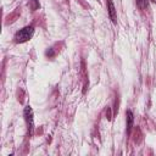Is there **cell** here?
<instances>
[{
	"label": "cell",
	"instance_id": "cell-1",
	"mask_svg": "<svg viewBox=\"0 0 156 156\" xmlns=\"http://www.w3.org/2000/svg\"><path fill=\"white\" fill-rule=\"evenodd\" d=\"M33 34H34V28H33V26L23 27L22 29H20V30L15 34V41H16V43H24V41H28L29 39H32Z\"/></svg>",
	"mask_w": 156,
	"mask_h": 156
},
{
	"label": "cell",
	"instance_id": "cell-2",
	"mask_svg": "<svg viewBox=\"0 0 156 156\" xmlns=\"http://www.w3.org/2000/svg\"><path fill=\"white\" fill-rule=\"evenodd\" d=\"M23 115H24V118H26V122H27V126H28V129H33L34 128V118H33V110L32 107L28 105L24 107V111H23Z\"/></svg>",
	"mask_w": 156,
	"mask_h": 156
},
{
	"label": "cell",
	"instance_id": "cell-3",
	"mask_svg": "<svg viewBox=\"0 0 156 156\" xmlns=\"http://www.w3.org/2000/svg\"><path fill=\"white\" fill-rule=\"evenodd\" d=\"M108 15L112 20V22H116V18H117V15H116V9H115V5L112 4L111 0H108Z\"/></svg>",
	"mask_w": 156,
	"mask_h": 156
},
{
	"label": "cell",
	"instance_id": "cell-4",
	"mask_svg": "<svg viewBox=\"0 0 156 156\" xmlns=\"http://www.w3.org/2000/svg\"><path fill=\"white\" fill-rule=\"evenodd\" d=\"M126 116H127V127H128V130H130L132 129V126H133V121H134L133 112L130 110H128L126 112Z\"/></svg>",
	"mask_w": 156,
	"mask_h": 156
},
{
	"label": "cell",
	"instance_id": "cell-5",
	"mask_svg": "<svg viewBox=\"0 0 156 156\" xmlns=\"http://www.w3.org/2000/svg\"><path fill=\"white\" fill-rule=\"evenodd\" d=\"M136 4H138V6L141 10H144V9L147 7V0H136Z\"/></svg>",
	"mask_w": 156,
	"mask_h": 156
},
{
	"label": "cell",
	"instance_id": "cell-6",
	"mask_svg": "<svg viewBox=\"0 0 156 156\" xmlns=\"http://www.w3.org/2000/svg\"><path fill=\"white\" fill-rule=\"evenodd\" d=\"M151 1H152V2H154V4H156V0H151Z\"/></svg>",
	"mask_w": 156,
	"mask_h": 156
}]
</instances>
